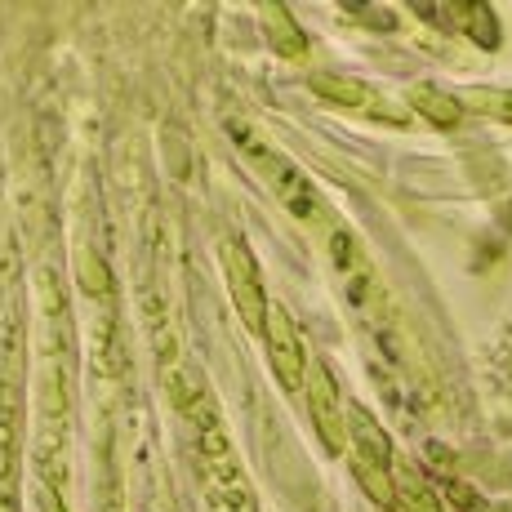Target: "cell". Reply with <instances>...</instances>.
Returning a JSON list of instances; mask_svg holds the SVG:
<instances>
[{
	"label": "cell",
	"mask_w": 512,
	"mask_h": 512,
	"mask_svg": "<svg viewBox=\"0 0 512 512\" xmlns=\"http://www.w3.org/2000/svg\"><path fill=\"white\" fill-rule=\"evenodd\" d=\"M415 103H419V112H428V121H437V125H459V103H455V98L432 94V90H419Z\"/></svg>",
	"instance_id": "ba28073f"
},
{
	"label": "cell",
	"mask_w": 512,
	"mask_h": 512,
	"mask_svg": "<svg viewBox=\"0 0 512 512\" xmlns=\"http://www.w3.org/2000/svg\"><path fill=\"white\" fill-rule=\"evenodd\" d=\"M236 139H241V152H245V161L254 165V174L272 187V196H277L294 219H303V223L317 219V214H321V196H317V187H312V179L290 161V156L277 152L272 143L250 139L245 130H236Z\"/></svg>",
	"instance_id": "7a4b0ae2"
},
{
	"label": "cell",
	"mask_w": 512,
	"mask_h": 512,
	"mask_svg": "<svg viewBox=\"0 0 512 512\" xmlns=\"http://www.w3.org/2000/svg\"><path fill=\"white\" fill-rule=\"evenodd\" d=\"M223 277H228L232 303L241 312V321L254 334H268V294H263V277H259V259L250 254V245L241 236L223 241Z\"/></svg>",
	"instance_id": "277c9868"
},
{
	"label": "cell",
	"mask_w": 512,
	"mask_h": 512,
	"mask_svg": "<svg viewBox=\"0 0 512 512\" xmlns=\"http://www.w3.org/2000/svg\"><path fill=\"white\" fill-rule=\"evenodd\" d=\"M392 486H397L401 499H406V512H441V499L432 495V486L419 477L415 468L392 472Z\"/></svg>",
	"instance_id": "52a82bcc"
},
{
	"label": "cell",
	"mask_w": 512,
	"mask_h": 512,
	"mask_svg": "<svg viewBox=\"0 0 512 512\" xmlns=\"http://www.w3.org/2000/svg\"><path fill=\"white\" fill-rule=\"evenodd\" d=\"M308 415L317 423L321 441H326L330 455H348V423H343V410H339V388H334V374L326 370V361L308 370Z\"/></svg>",
	"instance_id": "8992f818"
},
{
	"label": "cell",
	"mask_w": 512,
	"mask_h": 512,
	"mask_svg": "<svg viewBox=\"0 0 512 512\" xmlns=\"http://www.w3.org/2000/svg\"><path fill=\"white\" fill-rule=\"evenodd\" d=\"M317 90L326 98H339V103H361V98H366L361 85H330V76H317Z\"/></svg>",
	"instance_id": "9c48e42d"
},
{
	"label": "cell",
	"mask_w": 512,
	"mask_h": 512,
	"mask_svg": "<svg viewBox=\"0 0 512 512\" xmlns=\"http://www.w3.org/2000/svg\"><path fill=\"white\" fill-rule=\"evenodd\" d=\"M268 352H272V370H277L281 388L299 397L308 388V348H303V334L294 330V321L281 308L268 312Z\"/></svg>",
	"instance_id": "5b68a950"
},
{
	"label": "cell",
	"mask_w": 512,
	"mask_h": 512,
	"mask_svg": "<svg viewBox=\"0 0 512 512\" xmlns=\"http://www.w3.org/2000/svg\"><path fill=\"white\" fill-rule=\"evenodd\" d=\"M187 423H192V446H196V464H201V486L210 499V512H254V495L241 477V464L232 455L228 428H223L219 406L210 401V392L192 379V388H174Z\"/></svg>",
	"instance_id": "6da1fadb"
},
{
	"label": "cell",
	"mask_w": 512,
	"mask_h": 512,
	"mask_svg": "<svg viewBox=\"0 0 512 512\" xmlns=\"http://www.w3.org/2000/svg\"><path fill=\"white\" fill-rule=\"evenodd\" d=\"M348 450H352V468H357L366 495L379 508H392V495H397V486H392L388 437H383L379 423H374L361 406H348Z\"/></svg>",
	"instance_id": "3957f363"
}]
</instances>
